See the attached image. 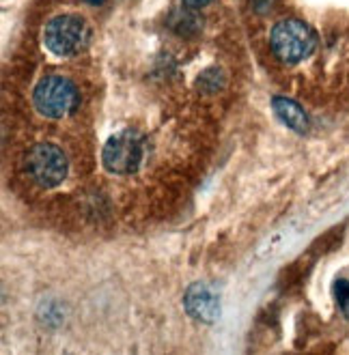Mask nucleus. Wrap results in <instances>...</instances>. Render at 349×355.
I'll use <instances>...</instances> for the list:
<instances>
[{
    "instance_id": "nucleus-8",
    "label": "nucleus",
    "mask_w": 349,
    "mask_h": 355,
    "mask_svg": "<svg viewBox=\"0 0 349 355\" xmlns=\"http://www.w3.org/2000/svg\"><path fill=\"white\" fill-rule=\"evenodd\" d=\"M334 297L343 315L349 319V280H337L334 284Z\"/></svg>"
},
{
    "instance_id": "nucleus-7",
    "label": "nucleus",
    "mask_w": 349,
    "mask_h": 355,
    "mask_svg": "<svg viewBox=\"0 0 349 355\" xmlns=\"http://www.w3.org/2000/svg\"><path fill=\"white\" fill-rule=\"evenodd\" d=\"M272 110L276 112V116L287 125L289 130L298 132V134H306L311 128L309 114L304 112V108L298 101L287 99V97H274L272 99Z\"/></svg>"
},
{
    "instance_id": "nucleus-4",
    "label": "nucleus",
    "mask_w": 349,
    "mask_h": 355,
    "mask_svg": "<svg viewBox=\"0 0 349 355\" xmlns=\"http://www.w3.org/2000/svg\"><path fill=\"white\" fill-rule=\"evenodd\" d=\"M145 159V138L134 130H123L108 138L101 151V162L112 175H132Z\"/></svg>"
},
{
    "instance_id": "nucleus-10",
    "label": "nucleus",
    "mask_w": 349,
    "mask_h": 355,
    "mask_svg": "<svg viewBox=\"0 0 349 355\" xmlns=\"http://www.w3.org/2000/svg\"><path fill=\"white\" fill-rule=\"evenodd\" d=\"M85 3H89V5H95V7H97V5L104 3V0H85Z\"/></svg>"
},
{
    "instance_id": "nucleus-9",
    "label": "nucleus",
    "mask_w": 349,
    "mask_h": 355,
    "mask_svg": "<svg viewBox=\"0 0 349 355\" xmlns=\"http://www.w3.org/2000/svg\"><path fill=\"white\" fill-rule=\"evenodd\" d=\"M188 7H205V5H210L212 0H183Z\"/></svg>"
},
{
    "instance_id": "nucleus-3",
    "label": "nucleus",
    "mask_w": 349,
    "mask_h": 355,
    "mask_svg": "<svg viewBox=\"0 0 349 355\" xmlns=\"http://www.w3.org/2000/svg\"><path fill=\"white\" fill-rule=\"evenodd\" d=\"M91 41V28L85 17L65 13L56 15L46 24L44 31V44L56 56H76L85 52Z\"/></svg>"
},
{
    "instance_id": "nucleus-5",
    "label": "nucleus",
    "mask_w": 349,
    "mask_h": 355,
    "mask_svg": "<svg viewBox=\"0 0 349 355\" xmlns=\"http://www.w3.org/2000/svg\"><path fill=\"white\" fill-rule=\"evenodd\" d=\"M26 173L33 183L44 187V190H52L67 177V157L56 144H35L26 155Z\"/></svg>"
},
{
    "instance_id": "nucleus-6",
    "label": "nucleus",
    "mask_w": 349,
    "mask_h": 355,
    "mask_svg": "<svg viewBox=\"0 0 349 355\" xmlns=\"http://www.w3.org/2000/svg\"><path fill=\"white\" fill-rule=\"evenodd\" d=\"M183 306L192 319L203 323H214L220 317V300L216 291L205 282H194L188 286L183 295Z\"/></svg>"
},
{
    "instance_id": "nucleus-1",
    "label": "nucleus",
    "mask_w": 349,
    "mask_h": 355,
    "mask_svg": "<svg viewBox=\"0 0 349 355\" xmlns=\"http://www.w3.org/2000/svg\"><path fill=\"white\" fill-rule=\"evenodd\" d=\"M270 46L282 62L296 65V62L309 58L315 52L317 33L306 22H302V19H280L272 28Z\"/></svg>"
},
{
    "instance_id": "nucleus-2",
    "label": "nucleus",
    "mask_w": 349,
    "mask_h": 355,
    "mask_svg": "<svg viewBox=\"0 0 349 355\" xmlns=\"http://www.w3.org/2000/svg\"><path fill=\"white\" fill-rule=\"evenodd\" d=\"M33 103L41 116L46 119H65L80 103L78 89L65 76H46L37 82L33 91Z\"/></svg>"
}]
</instances>
